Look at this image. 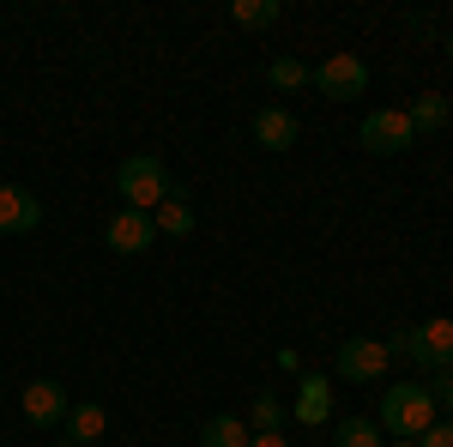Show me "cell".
Returning a JSON list of instances; mask_svg holds the SVG:
<instances>
[{
  "instance_id": "cell-14",
  "label": "cell",
  "mask_w": 453,
  "mask_h": 447,
  "mask_svg": "<svg viewBox=\"0 0 453 447\" xmlns=\"http://www.w3.org/2000/svg\"><path fill=\"white\" fill-rule=\"evenodd\" d=\"M405 121H411V134H435V127H448V97H441V91H423L418 104L405 109Z\"/></svg>"
},
{
  "instance_id": "cell-10",
  "label": "cell",
  "mask_w": 453,
  "mask_h": 447,
  "mask_svg": "<svg viewBox=\"0 0 453 447\" xmlns=\"http://www.w3.org/2000/svg\"><path fill=\"white\" fill-rule=\"evenodd\" d=\"M296 134H303V127H296V115L279 109V104H266L260 115H254V145H260V151H290Z\"/></svg>"
},
{
  "instance_id": "cell-6",
  "label": "cell",
  "mask_w": 453,
  "mask_h": 447,
  "mask_svg": "<svg viewBox=\"0 0 453 447\" xmlns=\"http://www.w3.org/2000/svg\"><path fill=\"white\" fill-rule=\"evenodd\" d=\"M19 405H25V417H31L36 429H55V423H67V412H73V399H67L61 381H31Z\"/></svg>"
},
{
  "instance_id": "cell-7",
  "label": "cell",
  "mask_w": 453,
  "mask_h": 447,
  "mask_svg": "<svg viewBox=\"0 0 453 447\" xmlns=\"http://www.w3.org/2000/svg\"><path fill=\"white\" fill-rule=\"evenodd\" d=\"M109 248L115 254H145L151 242H157V224H151V212H134V206H121L115 218H109Z\"/></svg>"
},
{
  "instance_id": "cell-4",
  "label": "cell",
  "mask_w": 453,
  "mask_h": 447,
  "mask_svg": "<svg viewBox=\"0 0 453 447\" xmlns=\"http://www.w3.org/2000/svg\"><path fill=\"white\" fill-rule=\"evenodd\" d=\"M363 151H375V158H399V151H411L418 134H411V121H405V109H375V115H363Z\"/></svg>"
},
{
  "instance_id": "cell-19",
  "label": "cell",
  "mask_w": 453,
  "mask_h": 447,
  "mask_svg": "<svg viewBox=\"0 0 453 447\" xmlns=\"http://www.w3.org/2000/svg\"><path fill=\"white\" fill-rule=\"evenodd\" d=\"M266 79H273V91H303V85H309V67H303L296 55H279V61L266 67Z\"/></svg>"
},
{
  "instance_id": "cell-12",
  "label": "cell",
  "mask_w": 453,
  "mask_h": 447,
  "mask_svg": "<svg viewBox=\"0 0 453 447\" xmlns=\"http://www.w3.org/2000/svg\"><path fill=\"white\" fill-rule=\"evenodd\" d=\"M254 442V429H248L242 417H206V423H200V447H248Z\"/></svg>"
},
{
  "instance_id": "cell-21",
  "label": "cell",
  "mask_w": 453,
  "mask_h": 447,
  "mask_svg": "<svg viewBox=\"0 0 453 447\" xmlns=\"http://www.w3.org/2000/svg\"><path fill=\"white\" fill-rule=\"evenodd\" d=\"M435 399H441V405L453 412V375H435Z\"/></svg>"
},
{
  "instance_id": "cell-16",
  "label": "cell",
  "mask_w": 453,
  "mask_h": 447,
  "mask_svg": "<svg viewBox=\"0 0 453 447\" xmlns=\"http://www.w3.org/2000/svg\"><path fill=\"white\" fill-rule=\"evenodd\" d=\"M248 429H254V435H284V399L279 393H260V399H254Z\"/></svg>"
},
{
  "instance_id": "cell-13",
  "label": "cell",
  "mask_w": 453,
  "mask_h": 447,
  "mask_svg": "<svg viewBox=\"0 0 453 447\" xmlns=\"http://www.w3.org/2000/svg\"><path fill=\"white\" fill-rule=\"evenodd\" d=\"M151 224H157V236H188V230H194V206H188V194L170 188V200L151 212Z\"/></svg>"
},
{
  "instance_id": "cell-17",
  "label": "cell",
  "mask_w": 453,
  "mask_h": 447,
  "mask_svg": "<svg viewBox=\"0 0 453 447\" xmlns=\"http://www.w3.org/2000/svg\"><path fill=\"white\" fill-rule=\"evenodd\" d=\"M279 0H236V6H230V19H236V25H242V31H266V25H279Z\"/></svg>"
},
{
  "instance_id": "cell-15",
  "label": "cell",
  "mask_w": 453,
  "mask_h": 447,
  "mask_svg": "<svg viewBox=\"0 0 453 447\" xmlns=\"http://www.w3.org/2000/svg\"><path fill=\"white\" fill-rule=\"evenodd\" d=\"M109 429V417L104 405H73L67 412V442H85V447H97V435Z\"/></svg>"
},
{
  "instance_id": "cell-2",
  "label": "cell",
  "mask_w": 453,
  "mask_h": 447,
  "mask_svg": "<svg viewBox=\"0 0 453 447\" xmlns=\"http://www.w3.org/2000/svg\"><path fill=\"white\" fill-rule=\"evenodd\" d=\"M115 188H121V200L134 212H157L164 200H170V170H164V158H151V151H140V158H127L121 170H115Z\"/></svg>"
},
{
  "instance_id": "cell-3",
  "label": "cell",
  "mask_w": 453,
  "mask_h": 447,
  "mask_svg": "<svg viewBox=\"0 0 453 447\" xmlns=\"http://www.w3.org/2000/svg\"><path fill=\"white\" fill-rule=\"evenodd\" d=\"M309 79L320 85V97H333V104H350V97H363V91H369V67H363V55H350V49L326 55Z\"/></svg>"
},
{
  "instance_id": "cell-24",
  "label": "cell",
  "mask_w": 453,
  "mask_h": 447,
  "mask_svg": "<svg viewBox=\"0 0 453 447\" xmlns=\"http://www.w3.org/2000/svg\"><path fill=\"white\" fill-rule=\"evenodd\" d=\"M55 447H85V442H55Z\"/></svg>"
},
{
  "instance_id": "cell-22",
  "label": "cell",
  "mask_w": 453,
  "mask_h": 447,
  "mask_svg": "<svg viewBox=\"0 0 453 447\" xmlns=\"http://www.w3.org/2000/svg\"><path fill=\"white\" fill-rule=\"evenodd\" d=\"M248 447H290V435H254Z\"/></svg>"
},
{
  "instance_id": "cell-11",
  "label": "cell",
  "mask_w": 453,
  "mask_h": 447,
  "mask_svg": "<svg viewBox=\"0 0 453 447\" xmlns=\"http://www.w3.org/2000/svg\"><path fill=\"white\" fill-rule=\"evenodd\" d=\"M326 417H333V381L303 375L296 381V423H326Z\"/></svg>"
},
{
  "instance_id": "cell-5",
  "label": "cell",
  "mask_w": 453,
  "mask_h": 447,
  "mask_svg": "<svg viewBox=\"0 0 453 447\" xmlns=\"http://www.w3.org/2000/svg\"><path fill=\"white\" fill-rule=\"evenodd\" d=\"M387 344L381 339H345L339 344V381H357V387H369V381H387Z\"/></svg>"
},
{
  "instance_id": "cell-23",
  "label": "cell",
  "mask_w": 453,
  "mask_h": 447,
  "mask_svg": "<svg viewBox=\"0 0 453 447\" xmlns=\"http://www.w3.org/2000/svg\"><path fill=\"white\" fill-rule=\"evenodd\" d=\"M387 447H418V442H387Z\"/></svg>"
},
{
  "instance_id": "cell-1",
  "label": "cell",
  "mask_w": 453,
  "mask_h": 447,
  "mask_svg": "<svg viewBox=\"0 0 453 447\" xmlns=\"http://www.w3.org/2000/svg\"><path fill=\"white\" fill-rule=\"evenodd\" d=\"M429 423H435V387H423V381H393L381 393V429L387 435L418 442Z\"/></svg>"
},
{
  "instance_id": "cell-8",
  "label": "cell",
  "mask_w": 453,
  "mask_h": 447,
  "mask_svg": "<svg viewBox=\"0 0 453 447\" xmlns=\"http://www.w3.org/2000/svg\"><path fill=\"white\" fill-rule=\"evenodd\" d=\"M36 224H42V206H36L31 188H12V181H0V236H31Z\"/></svg>"
},
{
  "instance_id": "cell-18",
  "label": "cell",
  "mask_w": 453,
  "mask_h": 447,
  "mask_svg": "<svg viewBox=\"0 0 453 447\" xmlns=\"http://www.w3.org/2000/svg\"><path fill=\"white\" fill-rule=\"evenodd\" d=\"M339 447H387L381 423H375V417H345V423H339Z\"/></svg>"
},
{
  "instance_id": "cell-20",
  "label": "cell",
  "mask_w": 453,
  "mask_h": 447,
  "mask_svg": "<svg viewBox=\"0 0 453 447\" xmlns=\"http://www.w3.org/2000/svg\"><path fill=\"white\" fill-rule=\"evenodd\" d=\"M418 447H453V417H441V423H429L418 435Z\"/></svg>"
},
{
  "instance_id": "cell-25",
  "label": "cell",
  "mask_w": 453,
  "mask_h": 447,
  "mask_svg": "<svg viewBox=\"0 0 453 447\" xmlns=\"http://www.w3.org/2000/svg\"><path fill=\"white\" fill-rule=\"evenodd\" d=\"M448 55H453V31H448Z\"/></svg>"
},
{
  "instance_id": "cell-9",
  "label": "cell",
  "mask_w": 453,
  "mask_h": 447,
  "mask_svg": "<svg viewBox=\"0 0 453 447\" xmlns=\"http://www.w3.org/2000/svg\"><path fill=\"white\" fill-rule=\"evenodd\" d=\"M411 363H418V369H435V375H448V369H453V320H423Z\"/></svg>"
}]
</instances>
